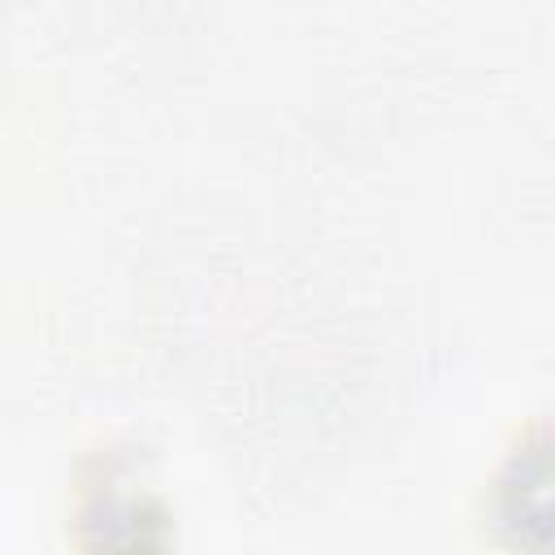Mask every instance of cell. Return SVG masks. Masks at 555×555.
I'll return each mask as SVG.
<instances>
[]
</instances>
